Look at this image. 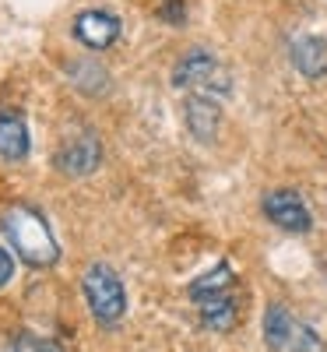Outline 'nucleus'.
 I'll use <instances>...</instances> for the list:
<instances>
[{
    "instance_id": "obj_8",
    "label": "nucleus",
    "mask_w": 327,
    "mask_h": 352,
    "mask_svg": "<svg viewBox=\"0 0 327 352\" xmlns=\"http://www.w3.org/2000/svg\"><path fill=\"white\" fill-rule=\"evenodd\" d=\"M289 60H292V67L300 71L303 78L317 81V78L327 74V43L320 36H310V32L295 36L289 43Z\"/></svg>"
},
{
    "instance_id": "obj_1",
    "label": "nucleus",
    "mask_w": 327,
    "mask_h": 352,
    "mask_svg": "<svg viewBox=\"0 0 327 352\" xmlns=\"http://www.w3.org/2000/svg\"><path fill=\"white\" fill-rule=\"evenodd\" d=\"M4 232H8L11 247L18 250V257L28 268H49V264H56V257H60V247L53 240L49 222L36 208H25V204L11 208L4 215Z\"/></svg>"
},
{
    "instance_id": "obj_15",
    "label": "nucleus",
    "mask_w": 327,
    "mask_h": 352,
    "mask_svg": "<svg viewBox=\"0 0 327 352\" xmlns=\"http://www.w3.org/2000/svg\"><path fill=\"white\" fill-rule=\"evenodd\" d=\"M285 352H324V342H320V335L313 328L295 324V335H292V342H289Z\"/></svg>"
},
{
    "instance_id": "obj_9",
    "label": "nucleus",
    "mask_w": 327,
    "mask_h": 352,
    "mask_svg": "<svg viewBox=\"0 0 327 352\" xmlns=\"http://www.w3.org/2000/svg\"><path fill=\"white\" fill-rule=\"evenodd\" d=\"M183 116H187V127L197 141H212L218 124H222V106L212 96H187Z\"/></svg>"
},
{
    "instance_id": "obj_10",
    "label": "nucleus",
    "mask_w": 327,
    "mask_h": 352,
    "mask_svg": "<svg viewBox=\"0 0 327 352\" xmlns=\"http://www.w3.org/2000/svg\"><path fill=\"white\" fill-rule=\"evenodd\" d=\"M28 148H32V141H28V127L21 120V113H0V159L21 162Z\"/></svg>"
},
{
    "instance_id": "obj_13",
    "label": "nucleus",
    "mask_w": 327,
    "mask_h": 352,
    "mask_svg": "<svg viewBox=\"0 0 327 352\" xmlns=\"http://www.w3.org/2000/svg\"><path fill=\"white\" fill-rule=\"evenodd\" d=\"M0 352H67L60 342H53V338H39V335H28L21 331L18 338H11Z\"/></svg>"
},
{
    "instance_id": "obj_16",
    "label": "nucleus",
    "mask_w": 327,
    "mask_h": 352,
    "mask_svg": "<svg viewBox=\"0 0 327 352\" xmlns=\"http://www.w3.org/2000/svg\"><path fill=\"white\" fill-rule=\"evenodd\" d=\"M159 18L166 21V25H183L187 21V4L183 0H159Z\"/></svg>"
},
{
    "instance_id": "obj_6",
    "label": "nucleus",
    "mask_w": 327,
    "mask_h": 352,
    "mask_svg": "<svg viewBox=\"0 0 327 352\" xmlns=\"http://www.w3.org/2000/svg\"><path fill=\"white\" fill-rule=\"evenodd\" d=\"M74 39L88 50H109L120 39V18L102 8H88L74 18Z\"/></svg>"
},
{
    "instance_id": "obj_14",
    "label": "nucleus",
    "mask_w": 327,
    "mask_h": 352,
    "mask_svg": "<svg viewBox=\"0 0 327 352\" xmlns=\"http://www.w3.org/2000/svg\"><path fill=\"white\" fill-rule=\"evenodd\" d=\"M71 71H78V74H84V78H71L78 88H84L88 96H99V92H106V71L102 67H95V64H74Z\"/></svg>"
},
{
    "instance_id": "obj_12",
    "label": "nucleus",
    "mask_w": 327,
    "mask_h": 352,
    "mask_svg": "<svg viewBox=\"0 0 327 352\" xmlns=\"http://www.w3.org/2000/svg\"><path fill=\"white\" fill-rule=\"evenodd\" d=\"M236 285V275H232V268L222 261L218 268H212L207 275H201V278H194L190 282V300H197V296H207V292H222V289H232Z\"/></svg>"
},
{
    "instance_id": "obj_4",
    "label": "nucleus",
    "mask_w": 327,
    "mask_h": 352,
    "mask_svg": "<svg viewBox=\"0 0 327 352\" xmlns=\"http://www.w3.org/2000/svg\"><path fill=\"white\" fill-rule=\"evenodd\" d=\"M264 215L271 226L285 229V232H310L313 215L306 208V201L295 190H271L264 194Z\"/></svg>"
},
{
    "instance_id": "obj_2",
    "label": "nucleus",
    "mask_w": 327,
    "mask_h": 352,
    "mask_svg": "<svg viewBox=\"0 0 327 352\" xmlns=\"http://www.w3.org/2000/svg\"><path fill=\"white\" fill-rule=\"evenodd\" d=\"M172 85L176 88H183L187 96H212V99H222L229 96V71L222 67V60L215 53H207V50H190L183 53L180 60H176L172 67Z\"/></svg>"
},
{
    "instance_id": "obj_11",
    "label": "nucleus",
    "mask_w": 327,
    "mask_h": 352,
    "mask_svg": "<svg viewBox=\"0 0 327 352\" xmlns=\"http://www.w3.org/2000/svg\"><path fill=\"white\" fill-rule=\"evenodd\" d=\"M292 335H295L292 314L282 303H271V307H267V314H264V345L271 349V352H285L289 342H292Z\"/></svg>"
},
{
    "instance_id": "obj_3",
    "label": "nucleus",
    "mask_w": 327,
    "mask_h": 352,
    "mask_svg": "<svg viewBox=\"0 0 327 352\" xmlns=\"http://www.w3.org/2000/svg\"><path fill=\"white\" fill-rule=\"evenodd\" d=\"M81 289H84V300H88V310L99 324H116L127 310V289L120 282L109 264H92L81 278Z\"/></svg>"
},
{
    "instance_id": "obj_17",
    "label": "nucleus",
    "mask_w": 327,
    "mask_h": 352,
    "mask_svg": "<svg viewBox=\"0 0 327 352\" xmlns=\"http://www.w3.org/2000/svg\"><path fill=\"white\" fill-rule=\"evenodd\" d=\"M11 275H14V257H11L4 247H0V289L11 282Z\"/></svg>"
},
{
    "instance_id": "obj_7",
    "label": "nucleus",
    "mask_w": 327,
    "mask_h": 352,
    "mask_svg": "<svg viewBox=\"0 0 327 352\" xmlns=\"http://www.w3.org/2000/svg\"><path fill=\"white\" fill-rule=\"evenodd\" d=\"M99 162H102V144L92 131L74 134L64 148L56 152V166H60V173H67V176H88Z\"/></svg>"
},
{
    "instance_id": "obj_5",
    "label": "nucleus",
    "mask_w": 327,
    "mask_h": 352,
    "mask_svg": "<svg viewBox=\"0 0 327 352\" xmlns=\"http://www.w3.org/2000/svg\"><path fill=\"white\" fill-rule=\"evenodd\" d=\"M197 314H201V324L207 331H232L243 317V303L236 296V285L222 289V292H207V296H197Z\"/></svg>"
}]
</instances>
